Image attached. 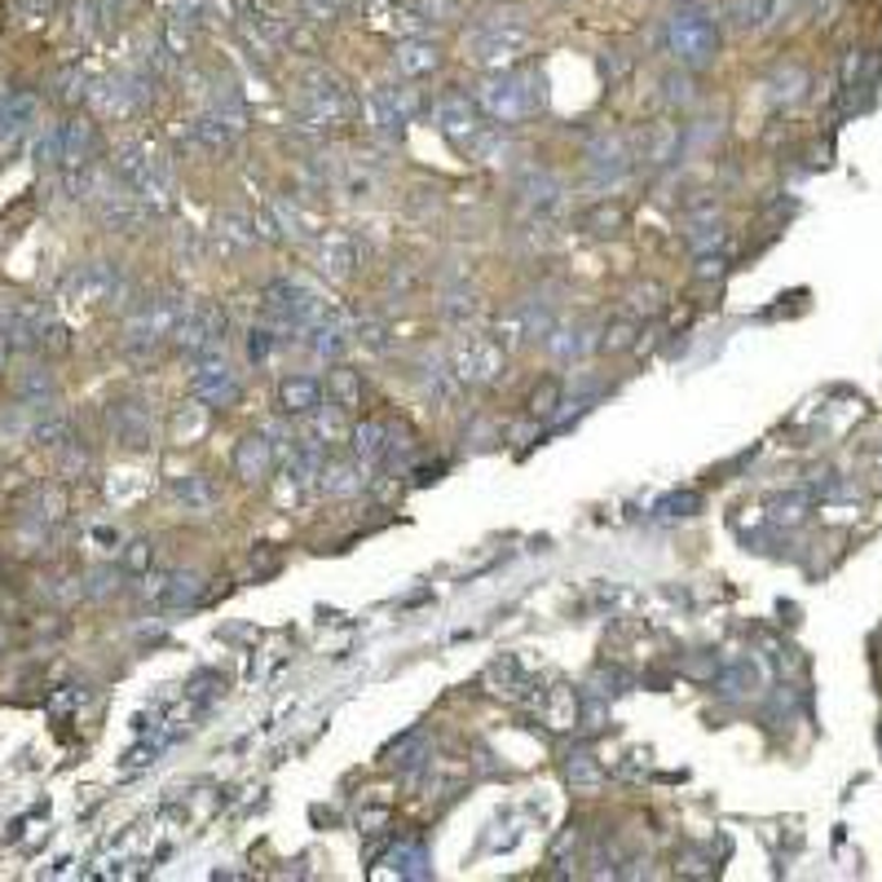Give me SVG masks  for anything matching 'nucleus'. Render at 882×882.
<instances>
[{"label": "nucleus", "instance_id": "ddd939ff", "mask_svg": "<svg viewBox=\"0 0 882 882\" xmlns=\"http://www.w3.org/2000/svg\"><path fill=\"white\" fill-rule=\"evenodd\" d=\"M110 432L116 441H124L129 451H146L155 441V419H151V406L138 402V397H120L110 402Z\"/></svg>", "mask_w": 882, "mask_h": 882}, {"label": "nucleus", "instance_id": "864d4df0", "mask_svg": "<svg viewBox=\"0 0 882 882\" xmlns=\"http://www.w3.org/2000/svg\"><path fill=\"white\" fill-rule=\"evenodd\" d=\"M110 592H116V574H110V570H97L88 596H110Z\"/></svg>", "mask_w": 882, "mask_h": 882}, {"label": "nucleus", "instance_id": "6e6552de", "mask_svg": "<svg viewBox=\"0 0 882 882\" xmlns=\"http://www.w3.org/2000/svg\"><path fill=\"white\" fill-rule=\"evenodd\" d=\"M419 93L415 88H397V84H384V88H376L371 97H367V120H371V129L380 133V138H389V142H397L402 133H406V124L419 116Z\"/></svg>", "mask_w": 882, "mask_h": 882}, {"label": "nucleus", "instance_id": "9d476101", "mask_svg": "<svg viewBox=\"0 0 882 882\" xmlns=\"http://www.w3.org/2000/svg\"><path fill=\"white\" fill-rule=\"evenodd\" d=\"M451 371L460 384H490L503 371V345L494 336H464L451 349Z\"/></svg>", "mask_w": 882, "mask_h": 882}, {"label": "nucleus", "instance_id": "8fccbe9b", "mask_svg": "<svg viewBox=\"0 0 882 882\" xmlns=\"http://www.w3.org/2000/svg\"><path fill=\"white\" fill-rule=\"evenodd\" d=\"M221 689H226V684H221V676L203 671V676H194V680H190V689H186V693H190L194 702H207V698H216Z\"/></svg>", "mask_w": 882, "mask_h": 882}, {"label": "nucleus", "instance_id": "ea45409f", "mask_svg": "<svg viewBox=\"0 0 882 882\" xmlns=\"http://www.w3.org/2000/svg\"><path fill=\"white\" fill-rule=\"evenodd\" d=\"M410 14L419 23L446 27V23H460V0H410Z\"/></svg>", "mask_w": 882, "mask_h": 882}, {"label": "nucleus", "instance_id": "a19ab883", "mask_svg": "<svg viewBox=\"0 0 882 882\" xmlns=\"http://www.w3.org/2000/svg\"><path fill=\"white\" fill-rule=\"evenodd\" d=\"M754 684H759V671H754L750 662L741 657V662H732V667L724 671V680H719V693H724V698H746V693H750Z\"/></svg>", "mask_w": 882, "mask_h": 882}, {"label": "nucleus", "instance_id": "49530a36", "mask_svg": "<svg viewBox=\"0 0 882 882\" xmlns=\"http://www.w3.org/2000/svg\"><path fill=\"white\" fill-rule=\"evenodd\" d=\"M300 10H305L309 23H336L341 0H300Z\"/></svg>", "mask_w": 882, "mask_h": 882}, {"label": "nucleus", "instance_id": "473e14b6", "mask_svg": "<svg viewBox=\"0 0 882 882\" xmlns=\"http://www.w3.org/2000/svg\"><path fill=\"white\" fill-rule=\"evenodd\" d=\"M326 402H336L341 410H358L362 406V376L349 367L326 371Z\"/></svg>", "mask_w": 882, "mask_h": 882}, {"label": "nucleus", "instance_id": "f03ea898", "mask_svg": "<svg viewBox=\"0 0 882 882\" xmlns=\"http://www.w3.org/2000/svg\"><path fill=\"white\" fill-rule=\"evenodd\" d=\"M477 106L486 110L494 124H503V129L525 124L529 116H538V110H543V80L534 71H516V67L490 71L477 84Z\"/></svg>", "mask_w": 882, "mask_h": 882}, {"label": "nucleus", "instance_id": "f257e3e1", "mask_svg": "<svg viewBox=\"0 0 882 882\" xmlns=\"http://www.w3.org/2000/svg\"><path fill=\"white\" fill-rule=\"evenodd\" d=\"M296 116H300L305 129L326 133V129L354 120L358 116V102H354V93L345 88V80L336 71L309 67V71L296 75Z\"/></svg>", "mask_w": 882, "mask_h": 882}, {"label": "nucleus", "instance_id": "b1692460", "mask_svg": "<svg viewBox=\"0 0 882 882\" xmlns=\"http://www.w3.org/2000/svg\"><path fill=\"white\" fill-rule=\"evenodd\" d=\"M579 693L574 689H547L543 698H538V719L551 728V732H565V728H574L579 724Z\"/></svg>", "mask_w": 882, "mask_h": 882}, {"label": "nucleus", "instance_id": "7c9ffc66", "mask_svg": "<svg viewBox=\"0 0 882 882\" xmlns=\"http://www.w3.org/2000/svg\"><path fill=\"white\" fill-rule=\"evenodd\" d=\"M190 138H194L199 146H207V151H230L235 138H239V129L226 124L221 116H212V110H203V116L190 120Z\"/></svg>", "mask_w": 882, "mask_h": 882}, {"label": "nucleus", "instance_id": "f8f14e48", "mask_svg": "<svg viewBox=\"0 0 882 882\" xmlns=\"http://www.w3.org/2000/svg\"><path fill=\"white\" fill-rule=\"evenodd\" d=\"M631 142L627 138H618V133H600V138H592V146H587V172H592V181L596 186H618L627 172H631Z\"/></svg>", "mask_w": 882, "mask_h": 882}, {"label": "nucleus", "instance_id": "4468645a", "mask_svg": "<svg viewBox=\"0 0 882 882\" xmlns=\"http://www.w3.org/2000/svg\"><path fill=\"white\" fill-rule=\"evenodd\" d=\"M561 194H565V186L551 168H525V177H516V199L534 221H547L551 212H557Z\"/></svg>", "mask_w": 882, "mask_h": 882}, {"label": "nucleus", "instance_id": "f704fd0d", "mask_svg": "<svg viewBox=\"0 0 882 882\" xmlns=\"http://www.w3.org/2000/svg\"><path fill=\"white\" fill-rule=\"evenodd\" d=\"M367 486V477H362V460L358 464H322V490L326 494H358Z\"/></svg>", "mask_w": 882, "mask_h": 882}, {"label": "nucleus", "instance_id": "5701e85b", "mask_svg": "<svg viewBox=\"0 0 882 882\" xmlns=\"http://www.w3.org/2000/svg\"><path fill=\"white\" fill-rule=\"evenodd\" d=\"M36 120V97L32 93H5L0 97V142H19Z\"/></svg>", "mask_w": 882, "mask_h": 882}, {"label": "nucleus", "instance_id": "423d86ee", "mask_svg": "<svg viewBox=\"0 0 882 882\" xmlns=\"http://www.w3.org/2000/svg\"><path fill=\"white\" fill-rule=\"evenodd\" d=\"M226 341V309L203 300V305H190V313L181 318V326L172 331V345L186 354V358H212Z\"/></svg>", "mask_w": 882, "mask_h": 882}, {"label": "nucleus", "instance_id": "cd10ccee", "mask_svg": "<svg viewBox=\"0 0 882 882\" xmlns=\"http://www.w3.org/2000/svg\"><path fill=\"white\" fill-rule=\"evenodd\" d=\"M579 226H583L592 239H613V235L627 226V212H622V203L600 199V203H592V207L579 216Z\"/></svg>", "mask_w": 882, "mask_h": 882}, {"label": "nucleus", "instance_id": "1a4fd4ad", "mask_svg": "<svg viewBox=\"0 0 882 882\" xmlns=\"http://www.w3.org/2000/svg\"><path fill=\"white\" fill-rule=\"evenodd\" d=\"M190 393L212 410H230L243 397V380L226 358L212 354V358H199V367L190 371Z\"/></svg>", "mask_w": 882, "mask_h": 882}, {"label": "nucleus", "instance_id": "20e7f679", "mask_svg": "<svg viewBox=\"0 0 882 882\" xmlns=\"http://www.w3.org/2000/svg\"><path fill=\"white\" fill-rule=\"evenodd\" d=\"M468 49L477 62H486L490 71H503V67H516L529 49H534V32L525 23H516V14H494V19H481L473 32H468Z\"/></svg>", "mask_w": 882, "mask_h": 882}, {"label": "nucleus", "instance_id": "39448f33", "mask_svg": "<svg viewBox=\"0 0 882 882\" xmlns=\"http://www.w3.org/2000/svg\"><path fill=\"white\" fill-rule=\"evenodd\" d=\"M265 313L278 322V326H291V331H309L318 326L322 318H331V305L305 287L300 278H274L265 287Z\"/></svg>", "mask_w": 882, "mask_h": 882}, {"label": "nucleus", "instance_id": "a211bd4d", "mask_svg": "<svg viewBox=\"0 0 882 882\" xmlns=\"http://www.w3.org/2000/svg\"><path fill=\"white\" fill-rule=\"evenodd\" d=\"M71 287H75L80 300H110V296L124 291V274H120V265H110V261H88V265L75 270Z\"/></svg>", "mask_w": 882, "mask_h": 882}, {"label": "nucleus", "instance_id": "e433bc0d", "mask_svg": "<svg viewBox=\"0 0 882 882\" xmlns=\"http://www.w3.org/2000/svg\"><path fill=\"white\" fill-rule=\"evenodd\" d=\"M561 402H565V389H561V380H538L534 389H529V415L534 419H551L561 410Z\"/></svg>", "mask_w": 882, "mask_h": 882}, {"label": "nucleus", "instance_id": "4be33fe9", "mask_svg": "<svg viewBox=\"0 0 882 882\" xmlns=\"http://www.w3.org/2000/svg\"><path fill=\"white\" fill-rule=\"evenodd\" d=\"M278 410L283 415H313L322 410V384L309 376H287L278 384Z\"/></svg>", "mask_w": 882, "mask_h": 882}, {"label": "nucleus", "instance_id": "9b49d317", "mask_svg": "<svg viewBox=\"0 0 882 882\" xmlns=\"http://www.w3.org/2000/svg\"><path fill=\"white\" fill-rule=\"evenodd\" d=\"M680 151H684V124H676V120H653L631 142V155L644 168H667L680 159Z\"/></svg>", "mask_w": 882, "mask_h": 882}, {"label": "nucleus", "instance_id": "6ab92c4d", "mask_svg": "<svg viewBox=\"0 0 882 882\" xmlns=\"http://www.w3.org/2000/svg\"><path fill=\"white\" fill-rule=\"evenodd\" d=\"M777 14H782V0H728V10H724L728 27L741 32V36L767 32L772 23H777Z\"/></svg>", "mask_w": 882, "mask_h": 882}, {"label": "nucleus", "instance_id": "a18cd8bd", "mask_svg": "<svg viewBox=\"0 0 882 882\" xmlns=\"http://www.w3.org/2000/svg\"><path fill=\"white\" fill-rule=\"evenodd\" d=\"M698 508H702V494H693V490L671 494V499H662V503H657V512H662V516H693Z\"/></svg>", "mask_w": 882, "mask_h": 882}, {"label": "nucleus", "instance_id": "4c0bfd02", "mask_svg": "<svg viewBox=\"0 0 882 882\" xmlns=\"http://www.w3.org/2000/svg\"><path fill=\"white\" fill-rule=\"evenodd\" d=\"M570 786L574 790H583V795H592V790H600V782H605V772H600V763L587 754V750H579V754H570Z\"/></svg>", "mask_w": 882, "mask_h": 882}, {"label": "nucleus", "instance_id": "58836bf2", "mask_svg": "<svg viewBox=\"0 0 882 882\" xmlns=\"http://www.w3.org/2000/svg\"><path fill=\"white\" fill-rule=\"evenodd\" d=\"M662 305H667V291H662V283H653V278L631 283V291H627V309H631V313L653 318V313H662Z\"/></svg>", "mask_w": 882, "mask_h": 882}, {"label": "nucleus", "instance_id": "7ed1b4c3", "mask_svg": "<svg viewBox=\"0 0 882 882\" xmlns=\"http://www.w3.org/2000/svg\"><path fill=\"white\" fill-rule=\"evenodd\" d=\"M667 49H671V58L680 67L706 71L719 58V23L702 5H680L667 19Z\"/></svg>", "mask_w": 882, "mask_h": 882}, {"label": "nucleus", "instance_id": "393cba45", "mask_svg": "<svg viewBox=\"0 0 882 882\" xmlns=\"http://www.w3.org/2000/svg\"><path fill=\"white\" fill-rule=\"evenodd\" d=\"M270 212H274V221H278V230H283V235H296V239H313V235H318V216H313V212H305L296 194L274 199V203H270Z\"/></svg>", "mask_w": 882, "mask_h": 882}, {"label": "nucleus", "instance_id": "412c9836", "mask_svg": "<svg viewBox=\"0 0 882 882\" xmlns=\"http://www.w3.org/2000/svg\"><path fill=\"white\" fill-rule=\"evenodd\" d=\"M349 345H354V326H349L345 318H336V313L322 318L318 326H309V349H313L318 358H331V362H336Z\"/></svg>", "mask_w": 882, "mask_h": 882}, {"label": "nucleus", "instance_id": "c9c22d12", "mask_svg": "<svg viewBox=\"0 0 882 882\" xmlns=\"http://www.w3.org/2000/svg\"><path fill=\"white\" fill-rule=\"evenodd\" d=\"M662 88H667V102H671L676 110H693V106L702 102V88H698V80H693V71H689V67L671 71L667 80H662Z\"/></svg>", "mask_w": 882, "mask_h": 882}, {"label": "nucleus", "instance_id": "bb28decb", "mask_svg": "<svg viewBox=\"0 0 882 882\" xmlns=\"http://www.w3.org/2000/svg\"><path fill=\"white\" fill-rule=\"evenodd\" d=\"M216 239L226 248H257L261 226H257V216H243V212H216Z\"/></svg>", "mask_w": 882, "mask_h": 882}, {"label": "nucleus", "instance_id": "603ef678", "mask_svg": "<svg viewBox=\"0 0 882 882\" xmlns=\"http://www.w3.org/2000/svg\"><path fill=\"white\" fill-rule=\"evenodd\" d=\"M600 71H605V75H609V80H622V75H627V71H631V58H622V53H618V49H609V53H605V58H600Z\"/></svg>", "mask_w": 882, "mask_h": 882}, {"label": "nucleus", "instance_id": "79ce46f5", "mask_svg": "<svg viewBox=\"0 0 882 882\" xmlns=\"http://www.w3.org/2000/svg\"><path fill=\"white\" fill-rule=\"evenodd\" d=\"M274 349H278V331H274V326H252V331H248V358H252L257 367H265V362L274 358Z\"/></svg>", "mask_w": 882, "mask_h": 882}, {"label": "nucleus", "instance_id": "c85d7f7f", "mask_svg": "<svg viewBox=\"0 0 882 882\" xmlns=\"http://www.w3.org/2000/svg\"><path fill=\"white\" fill-rule=\"evenodd\" d=\"M354 455L362 460V464H380L384 455H389V424H380V419H362V424H354Z\"/></svg>", "mask_w": 882, "mask_h": 882}, {"label": "nucleus", "instance_id": "37998d69", "mask_svg": "<svg viewBox=\"0 0 882 882\" xmlns=\"http://www.w3.org/2000/svg\"><path fill=\"white\" fill-rule=\"evenodd\" d=\"M631 345H635V322H631V318H618V322H609V326H605L600 349L622 354V349H631Z\"/></svg>", "mask_w": 882, "mask_h": 882}, {"label": "nucleus", "instance_id": "de8ad7c7", "mask_svg": "<svg viewBox=\"0 0 882 882\" xmlns=\"http://www.w3.org/2000/svg\"><path fill=\"white\" fill-rule=\"evenodd\" d=\"M702 283H711V278H724L728 274V257L724 252H702L698 257V270H693Z\"/></svg>", "mask_w": 882, "mask_h": 882}, {"label": "nucleus", "instance_id": "09e8293b", "mask_svg": "<svg viewBox=\"0 0 882 882\" xmlns=\"http://www.w3.org/2000/svg\"><path fill=\"white\" fill-rule=\"evenodd\" d=\"M441 313H446L451 322H468L473 313H477V296H446V305H441Z\"/></svg>", "mask_w": 882, "mask_h": 882}, {"label": "nucleus", "instance_id": "72a5a7b5", "mask_svg": "<svg viewBox=\"0 0 882 882\" xmlns=\"http://www.w3.org/2000/svg\"><path fill=\"white\" fill-rule=\"evenodd\" d=\"M684 243H689L698 257H702V252H719V248L728 243V230H724L719 216H693L689 230H684Z\"/></svg>", "mask_w": 882, "mask_h": 882}, {"label": "nucleus", "instance_id": "c756f323", "mask_svg": "<svg viewBox=\"0 0 882 882\" xmlns=\"http://www.w3.org/2000/svg\"><path fill=\"white\" fill-rule=\"evenodd\" d=\"M172 499L186 503L190 512H207V508L221 499V490H216V481H212L207 473H190V477H177V481H172Z\"/></svg>", "mask_w": 882, "mask_h": 882}, {"label": "nucleus", "instance_id": "c03bdc74", "mask_svg": "<svg viewBox=\"0 0 882 882\" xmlns=\"http://www.w3.org/2000/svg\"><path fill=\"white\" fill-rule=\"evenodd\" d=\"M354 341H362L367 349L384 354V349H389V326H384V322H371V318H362V322H354Z\"/></svg>", "mask_w": 882, "mask_h": 882}, {"label": "nucleus", "instance_id": "aec40b11", "mask_svg": "<svg viewBox=\"0 0 882 882\" xmlns=\"http://www.w3.org/2000/svg\"><path fill=\"white\" fill-rule=\"evenodd\" d=\"M151 596H155L159 605H168V609H190V605L203 600V574H199V570H172V574H159Z\"/></svg>", "mask_w": 882, "mask_h": 882}, {"label": "nucleus", "instance_id": "3c124183", "mask_svg": "<svg viewBox=\"0 0 882 882\" xmlns=\"http://www.w3.org/2000/svg\"><path fill=\"white\" fill-rule=\"evenodd\" d=\"M124 565H129L133 574H146V570H151V543H146V538L129 543V551H124Z\"/></svg>", "mask_w": 882, "mask_h": 882}, {"label": "nucleus", "instance_id": "f3484780", "mask_svg": "<svg viewBox=\"0 0 882 882\" xmlns=\"http://www.w3.org/2000/svg\"><path fill=\"white\" fill-rule=\"evenodd\" d=\"M313 261H318V274H326L331 283H349L358 270V243L349 235H326L318 243Z\"/></svg>", "mask_w": 882, "mask_h": 882}, {"label": "nucleus", "instance_id": "dca6fc26", "mask_svg": "<svg viewBox=\"0 0 882 882\" xmlns=\"http://www.w3.org/2000/svg\"><path fill=\"white\" fill-rule=\"evenodd\" d=\"M441 62H446V53H441V45L432 36H410V40H397V49H393V67L406 80H424V75L441 71Z\"/></svg>", "mask_w": 882, "mask_h": 882}, {"label": "nucleus", "instance_id": "2f4dec72", "mask_svg": "<svg viewBox=\"0 0 882 882\" xmlns=\"http://www.w3.org/2000/svg\"><path fill=\"white\" fill-rule=\"evenodd\" d=\"M803 93H808V71L799 62H786V67H777V71L767 75V97L777 102V106H790Z\"/></svg>", "mask_w": 882, "mask_h": 882}, {"label": "nucleus", "instance_id": "a878e982", "mask_svg": "<svg viewBox=\"0 0 882 882\" xmlns=\"http://www.w3.org/2000/svg\"><path fill=\"white\" fill-rule=\"evenodd\" d=\"M58 133H62V164H67V168H84V164L93 159V151H97L93 124H88V120H71V124H62Z\"/></svg>", "mask_w": 882, "mask_h": 882}, {"label": "nucleus", "instance_id": "2eb2a0df", "mask_svg": "<svg viewBox=\"0 0 882 882\" xmlns=\"http://www.w3.org/2000/svg\"><path fill=\"white\" fill-rule=\"evenodd\" d=\"M235 477L243 486H261L270 473H274V441L265 432H248L239 446H235V460H230Z\"/></svg>", "mask_w": 882, "mask_h": 882}, {"label": "nucleus", "instance_id": "0eeeda50", "mask_svg": "<svg viewBox=\"0 0 882 882\" xmlns=\"http://www.w3.org/2000/svg\"><path fill=\"white\" fill-rule=\"evenodd\" d=\"M432 129L446 138L451 146L473 151L477 138L486 133V129H481V106H477L468 93H441V97L432 102Z\"/></svg>", "mask_w": 882, "mask_h": 882}]
</instances>
